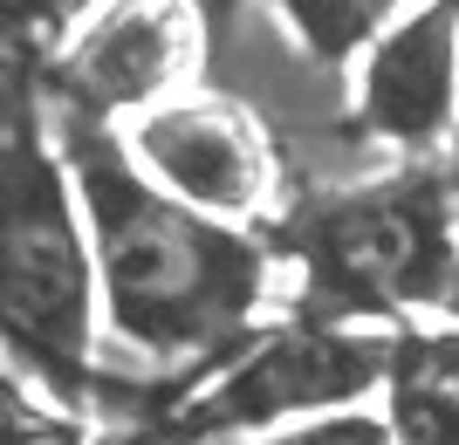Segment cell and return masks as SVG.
Here are the masks:
<instances>
[{
    "label": "cell",
    "instance_id": "1",
    "mask_svg": "<svg viewBox=\"0 0 459 445\" xmlns=\"http://www.w3.org/2000/svg\"><path fill=\"white\" fill-rule=\"evenodd\" d=\"M56 137L82 199L110 336L144 364L233 356L268 302V247L152 185L110 124L56 110Z\"/></svg>",
    "mask_w": 459,
    "mask_h": 445
},
{
    "label": "cell",
    "instance_id": "2",
    "mask_svg": "<svg viewBox=\"0 0 459 445\" xmlns=\"http://www.w3.org/2000/svg\"><path fill=\"white\" fill-rule=\"evenodd\" d=\"M0 343L56 398L96 384V253L35 90L0 48Z\"/></svg>",
    "mask_w": 459,
    "mask_h": 445
},
{
    "label": "cell",
    "instance_id": "3",
    "mask_svg": "<svg viewBox=\"0 0 459 445\" xmlns=\"http://www.w3.org/2000/svg\"><path fill=\"white\" fill-rule=\"evenodd\" d=\"M316 322H364L391 309H439L459 288L453 199L439 172H404L323 199L295 233Z\"/></svg>",
    "mask_w": 459,
    "mask_h": 445
},
{
    "label": "cell",
    "instance_id": "4",
    "mask_svg": "<svg viewBox=\"0 0 459 445\" xmlns=\"http://www.w3.org/2000/svg\"><path fill=\"white\" fill-rule=\"evenodd\" d=\"M398 343L357 329V322H288L274 336L247 343L212 364V384L178 411L165 439L172 445H220L240 432L281 425V418H316V411H343L370 384L391 377Z\"/></svg>",
    "mask_w": 459,
    "mask_h": 445
},
{
    "label": "cell",
    "instance_id": "5",
    "mask_svg": "<svg viewBox=\"0 0 459 445\" xmlns=\"http://www.w3.org/2000/svg\"><path fill=\"white\" fill-rule=\"evenodd\" d=\"M124 151L137 158V172L165 185L172 199L199 206L212 219H254L274 199V158L268 137L240 103L227 97H165L152 110H137L124 131Z\"/></svg>",
    "mask_w": 459,
    "mask_h": 445
},
{
    "label": "cell",
    "instance_id": "6",
    "mask_svg": "<svg viewBox=\"0 0 459 445\" xmlns=\"http://www.w3.org/2000/svg\"><path fill=\"white\" fill-rule=\"evenodd\" d=\"M192 62V7L186 0H96L69 28L48 69L56 110L110 124L124 110H152L178 97Z\"/></svg>",
    "mask_w": 459,
    "mask_h": 445
},
{
    "label": "cell",
    "instance_id": "7",
    "mask_svg": "<svg viewBox=\"0 0 459 445\" xmlns=\"http://www.w3.org/2000/svg\"><path fill=\"white\" fill-rule=\"evenodd\" d=\"M357 124L398 158L439 151L459 124V0L398 14L357 62Z\"/></svg>",
    "mask_w": 459,
    "mask_h": 445
},
{
    "label": "cell",
    "instance_id": "8",
    "mask_svg": "<svg viewBox=\"0 0 459 445\" xmlns=\"http://www.w3.org/2000/svg\"><path fill=\"white\" fill-rule=\"evenodd\" d=\"M391 439L398 445H459V343L404 336L391 356Z\"/></svg>",
    "mask_w": 459,
    "mask_h": 445
},
{
    "label": "cell",
    "instance_id": "9",
    "mask_svg": "<svg viewBox=\"0 0 459 445\" xmlns=\"http://www.w3.org/2000/svg\"><path fill=\"white\" fill-rule=\"evenodd\" d=\"M288 21V35L302 41L323 69H350L364 62V48L391 28L398 14H411V0H268Z\"/></svg>",
    "mask_w": 459,
    "mask_h": 445
},
{
    "label": "cell",
    "instance_id": "10",
    "mask_svg": "<svg viewBox=\"0 0 459 445\" xmlns=\"http://www.w3.org/2000/svg\"><path fill=\"white\" fill-rule=\"evenodd\" d=\"M247 445H398V439L370 411H316L308 425L281 432V439H247Z\"/></svg>",
    "mask_w": 459,
    "mask_h": 445
},
{
    "label": "cell",
    "instance_id": "11",
    "mask_svg": "<svg viewBox=\"0 0 459 445\" xmlns=\"http://www.w3.org/2000/svg\"><path fill=\"white\" fill-rule=\"evenodd\" d=\"M76 0H0V48H21V41L48 35Z\"/></svg>",
    "mask_w": 459,
    "mask_h": 445
},
{
    "label": "cell",
    "instance_id": "12",
    "mask_svg": "<svg viewBox=\"0 0 459 445\" xmlns=\"http://www.w3.org/2000/svg\"><path fill=\"white\" fill-rule=\"evenodd\" d=\"M0 445H82V439H76V425H62V418L7 411V418H0Z\"/></svg>",
    "mask_w": 459,
    "mask_h": 445
},
{
    "label": "cell",
    "instance_id": "13",
    "mask_svg": "<svg viewBox=\"0 0 459 445\" xmlns=\"http://www.w3.org/2000/svg\"><path fill=\"white\" fill-rule=\"evenodd\" d=\"M453 240H459V213H453Z\"/></svg>",
    "mask_w": 459,
    "mask_h": 445
}]
</instances>
